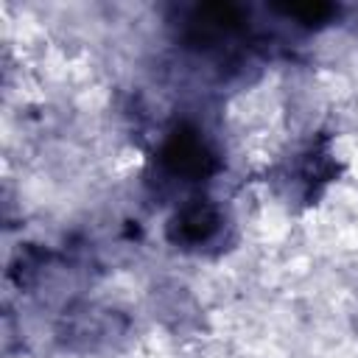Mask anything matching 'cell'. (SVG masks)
<instances>
[{
  "label": "cell",
  "instance_id": "2",
  "mask_svg": "<svg viewBox=\"0 0 358 358\" xmlns=\"http://www.w3.org/2000/svg\"><path fill=\"white\" fill-rule=\"evenodd\" d=\"M162 162H165V168L171 173L185 176V179H201V176H207L213 171L210 148L190 129H182V131L171 134V140L162 148Z\"/></svg>",
  "mask_w": 358,
  "mask_h": 358
},
{
  "label": "cell",
  "instance_id": "1",
  "mask_svg": "<svg viewBox=\"0 0 358 358\" xmlns=\"http://www.w3.org/2000/svg\"><path fill=\"white\" fill-rule=\"evenodd\" d=\"M221 229V213L207 199H190L168 224V238L179 246H201Z\"/></svg>",
  "mask_w": 358,
  "mask_h": 358
}]
</instances>
